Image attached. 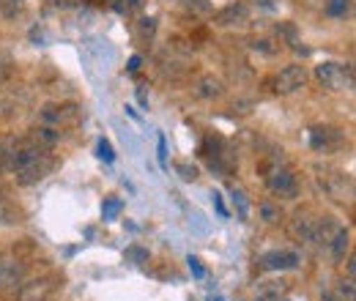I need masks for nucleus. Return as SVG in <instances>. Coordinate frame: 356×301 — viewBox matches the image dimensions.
I'll return each instance as SVG.
<instances>
[{
    "label": "nucleus",
    "instance_id": "5701e85b",
    "mask_svg": "<svg viewBox=\"0 0 356 301\" xmlns=\"http://www.w3.org/2000/svg\"><path fill=\"white\" fill-rule=\"evenodd\" d=\"M189 14H209L211 11V0H184Z\"/></svg>",
    "mask_w": 356,
    "mask_h": 301
},
{
    "label": "nucleus",
    "instance_id": "f8f14e48",
    "mask_svg": "<svg viewBox=\"0 0 356 301\" xmlns=\"http://www.w3.org/2000/svg\"><path fill=\"white\" fill-rule=\"evenodd\" d=\"M25 279V263L0 255V291H8Z\"/></svg>",
    "mask_w": 356,
    "mask_h": 301
},
{
    "label": "nucleus",
    "instance_id": "f704fd0d",
    "mask_svg": "<svg viewBox=\"0 0 356 301\" xmlns=\"http://www.w3.org/2000/svg\"><path fill=\"white\" fill-rule=\"evenodd\" d=\"M6 203H8V189H6L3 184H0V209H3Z\"/></svg>",
    "mask_w": 356,
    "mask_h": 301
},
{
    "label": "nucleus",
    "instance_id": "6ab92c4d",
    "mask_svg": "<svg viewBox=\"0 0 356 301\" xmlns=\"http://www.w3.org/2000/svg\"><path fill=\"white\" fill-rule=\"evenodd\" d=\"M351 11V0H329L326 3V14L329 17H346Z\"/></svg>",
    "mask_w": 356,
    "mask_h": 301
},
{
    "label": "nucleus",
    "instance_id": "ddd939ff",
    "mask_svg": "<svg viewBox=\"0 0 356 301\" xmlns=\"http://www.w3.org/2000/svg\"><path fill=\"white\" fill-rule=\"evenodd\" d=\"M192 93H195V99L211 101V99H220V96L225 93V83L220 80V77H214V74H203V77L195 80Z\"/></svg>",
    "mask_w": 356,
    "mask_h": 301
},
{
    "label": "nucleus",
    "instance_id": "a878e982",
    "mask_svg": "<svg viewBox=\"0 0 356 301\" xmlns=\"http://www.w3.org/2000/svg\"><path fill=\"white\" fill-rule=\"evenodd\" d=\"M250 47H252V49H258V52H264V55H274V52H277V47L268 42V39H252Z\"/></svg>",
    "mask_w": 356,
    "mask_h": 301
},
{
    "label": "nucleus",
    "instance_id": "6e6552de",
    "mask_svg": "<svg viewBox=\"0 0 356 301\" xmlns=\"http://www.w3.org/2000/svg\"><path fill=\"white\" fill-rule=\"evenodd\" d=\"M346 143V134L337 129V127H312L310 129V145L315 151H337L340 145Z\"/></svg>",
    "mask_w": 356,
    "mask_h": 301
},
{
    "label": "nucleus",
    "instance_id": "cd10ccee",
    "mask_svg": "<svg viewBox=\"0 0 356 301\" xmlns=\"http://www.w3.org/2000/svg\"><path fill=\"white\" fill-rule=\"evenodd\" d=\"M99 159H104V162H113V159H115L110 140H99Z\"/></svg>",
    "mask_w": 356,
    "mask_h": 301
},
{
    "label": "nucleus",
    "instance_id": "b1692460",
    "mask_svg": "<svg viewBox=\"0 0 356 301\" xmlns=\"http://www.w3.org/2000/svg\"><path fill=\"white\" fill-rule=\"evenodd\" d=\"M233 203L238 206V216H241V219L250 216V203H247V195H244L241 189H233Z\"/></svg>",
    "mask_w": 356,
    "mask_h": 301
},
{
    "label": "nucleus",
    "instance_id": "a211bd4d",
    "mask_svg": "<svg viewBox=\"0 0 356 301\" xmlns=\"http://www.w3.org/2000/svg\"><path fill=\"white\" fill-rule=\"evenodd\" d=\"M154 33H156V19H154V17H140V19L134 22V36H137L140 42H151Z\"/></svg>",
    "mask_w": 356,
    "mask_h": 301
},
{
    "label": "nucleus",
    "instance_id": "2eb2a0df",
    "mask_svg": "<svg viewBox=\"0 0 356 301\" xmlns=\"http://www.w3.org/2000/svg\"><path fill=\"white\" fill-rule=\"evenodd\" d=\"M28 140L36 143L39 148H47V151H49V148H55V145L60 143V129L42 124V127H33V129L28 131Z\"/></svg>",
    "mask_w": 356,
    "mask_h": 301
},
{
    "label": "nucleus",
    "instance_id": "bb28decb",
    "mask_svg": "<svg viewBox=\"0 0 356 301\" xmlns=\"http://www.w3.org/2000/svg\"><path fill=\"white\" fill-rule=\"evenodd\" d=\"M277 36H282V39H288V42H296V28H293L291 22H280V25H277Z\"/></svg>",
    "mask_w": 356,
    "mask_h": 301
},
{
    "label": "nucleus",
    "instance_id": "7ed1b4c3",
    "mask_svg": "<svg viewBox=\"0 0 356 301\" xmlns=\"http://www.w3.org/2000/svg\"><path fill=\"white\" fill-rule=\"evenodd\" d=\"M315 77L321 80V86L329 88V90H351L354 88V69L348 63L326 60V63L315 66Z\"/></svg>",
    "mask_w": 356,
    "mask_h": 301
},
{
    "label": "nucleus",
    "instance_id": "aec40b11",
    "mask_svg": "<svg viewBox=\"0 0 356 301\" xmlns=\"http://www.w3.org/2000/svg\"><path fill=\"white\" fill-rule=\"evenodd\" d=\"M176 172L184 178V181H197L200 178V170H197V165H192V162H176Z\"/></svg>",
    "mask_w": 356,
    "mask_h": 301
},
{
    "label": "nucleus",
    "instance_id": "f03ea898",
    "mask_svg": "<svg viewBox=\"0 0 356 301\" xmlns=\"http://www.w3.org/2000/svg\"><path fill=\"white\" fill-rule=\"evenodd\" d=\"M261 175H264L266 186L274 195H280V197H296L299 181H296L293 168L285 162V156L271 154L268 159H264V162H261Z\"/></svg>",
    "mask_w": 356,
    "mask_h": 301
},
{
    "label": "nucleus",
    "instance_id": "dca6fc26",
    "mask_svg": "<svg viewBox=\"0 0 356 301\" xmlns=\"http://www.w3.org/2000/svg\"><path fill=\"white\" fill-rule=\"evenodd\" d=\"M348 247H351V230H348V227H337V233H334L332 241H329L332 255H334V258H346Z\"/></svg>",
    "mask_w": 356,
    "mask_h": 301
},
{
    "label": "nucleus",
    "instance_id": "39448f33",
    "mask_svg": "<svg viewBox=\"0 0 356 301\" xmlns=\"http://www.w3.org/2000/svg\"><path fill=\"white\" fill-rule=\"evenodd\" d=\"M80 115H83V110H80L77 104H44L39 118H42L44 127L60 129V127H72V124H77Z\"/></svg>",
    "mask_w": 356,
    "mask_h": 301
},
{
    "label": "nucleus",
    "instance_id": "423d86ee",
    "mask_svg": "<svg viewBox=\"0 0 356 301\" xmlns=\"http://www.w3.org/2000/svg\"><path fill=\"white\" fill-rule=\"evenodd\" d=\"M58 277L55 274H44V277H36V279H28L22 288H19V301H47L55 291H58Z\"/></svg>",
    "mask_w": 356,
    "mask_h": 301
},
{
    "label": "nucleus",
    "instance_id": "e433bc0d",
    "mask_svg": "<svg viewBox=\"0 0 356 301\" xmlns=\"http://www.w3.org/2000/svg\"><path fill=\"white\" fill-rule=\"evenodd\" d=\"M3 74H6V72H3V69H0V77H3Z\"/></svg>",
    "mask_w": 356,
    "mask_h": 301
},
{
    "label": "nucleus",
    "instance_id": "c9c22d12",
    "mask_svg": "<svg viewBox=\"0 0 356 301\" xmlns=\"http://www.w3.org/2000/svg\"><path fill=\"white\" fill-rule=\"evenodd\" d=\"M323 301H346V299H340V296L332 293V291H323Z\"/></svg>",
    "mask_w": 356,
    "mask_h": 301
},
{
    "label": "nucleus",
    "instance_id": "1a4fd4ad",
    "mask_svg": "<svg viewBox=\"0 0 356 301\" xmlns=\"http://www.w3.org/2000/svg\"><path fill=\"white\" fill-rule=\"evenodd\" d=\"M299 255L291 252V250H271V252H264L258 258V268L264 271H291V268H299Z\"/></svg>",
    "mask_w": 356,
    "mask_h": 301
},
{
    "label": "nucleus",
    "instance_id": "473e14b6",
    "mask_svg": "<svg viewBox=\"0 0 356 301\" xmlns=\"http://www.w3.org/2000/svg\"><path fill=\"white\" fill-rule=\"evenodd\" d=\"M140 63H143V58H140V55H134L132 60H129V66H127V69H129V72H137V69H140Z\"/></svg>",
    "mask_w": 356,
    "mask_h": 301
},
{
    "label": "nucleus",
    "instance_id": "7c9ffc66",
    "mask_svg": "<svg viewBox=\"0 0 356 301\" xmlns=\"http://www.w3.org/2000/svg\"><path fill=\"white\" fill-rule=\"evenodd\" d=\"M159 165L168 168V145H165V137H159Z\"/></svg>",
    "mask_w": 356,
    "mask_h": 301
},
{
    "label": "nucleus",
    "instance_id": "4c0bfd02",
    "mask_svg": "<svg viewBox=\"0 0 356 301\" xmlns=\"http://www.w3.org/2000/svg\"><path fill=\"white\" fill-rule=\"evenodd\" d=\"M214 301H222V299H214Z\"/></svg>",
    "mask_w": 356,
    "mask_h": 301
},
{
    "label": "nucleus",
    "instance_id": "9b49d317",
    "mask_svg": "<svg viewBox=\"0 0 356 301\" xmlns=\"http://www.w3.org/2000/svg\"><path fill=\"white\" fill-rule=\"evenodd\" d=\"M52 168H55V159H52L49 154H44L42 159H36L33 165H28L25 170L14 172V178H17V184H19V186H33V184L44 181L47 175L52 172Z\"/></svg>",
    "mask_w": 356,
    "mask_h": 301
},
{
    "label": "nucleus",
    "instance_id": "c85d7f7f",
    "mask_svg": "<svg viewBox=\"0 0 356 301\" xmlns=\"http://www.w3.org/2000/svg\"><path fill=\"white\" fill-rule=\"evenodd\" d=\"M127 258L137 260V263H148V252L140 250V247H129V250H127Z\"/></svg>",
    "mask_w": 356,
    "mask_h": 301
},
{
    "label": "nucleus",
    "instance_id": "72a5a7b5",
    "mask_svg": "<svg viewBox=\"0 0 356 301\" xmlns=\"http://www.w3.org/2000/svg\"><path fill=\"white\" fill-rule=\"evenodd\" d=\"M214 206H217V211H220V214L227 216V211H225V206H222V197H220L217 192H214Z\"/></svg>",
    "mask_w": 356,
    "mask_h": 301
},
{
    "label": "nucleus",
    "instance_id": "412c9836",
    "mask_svg": "<svg viewBox=\"0 0 356 301\" xmlns=\"http://www.w3.org/2000/svg\"><path fill=\"white\" fill-rule=\"evenodd\" d=\"M121 209H124V200H121V197H110V200H104L102 214H104V219H118Z\"/></svg>",
    "mask_w": 356,
    "mask_h": 301
},
{
    "label": "nucleus",
    "instance_id": "0eeeda50",
    "mask_svg": "<svg viewBox=\"0 0 356 301\" xmlns=\"http://www.w3.org/2000/svg\"><path fill=\"white\" fill-rule=\"evenodd\" d=\"M307 77H310V74H307V66L291 63V66L280 69V74L274 77V90H277V93H293V90L305 88Z\"/></svg>",
    "mask_w": 356,
    "mask_h": 301
},
{
    "label": "nucleus",
    "instance_id": "20e7f679",
    "mask_svg": "<svg viewBox=\"0 0 356 301\" xmlns=\"http://www.w3.org/2000/svg\"><path fill=\"white\" fill-rule=\"evenodd\" d=\"M318 186L332 197V200H354V181L351 175L343 170H321L318 175Z\"/></svg>",
    "mask_w": 356,
    "mask_h": 301
},
{
    "label": "nucleus",
    "instance_id": "2f4dec72",
    "mask_svg": "<svg viewBox=\"0 0 356 301\" xmlns=\"http://www.w3.org/2000/svg\"><path fill=\"white\" fill-rule=\"evenodd\" d=\"M250 107H252V101H238V104H233L236 113H250Z\"/></svg>",
    "mask_w": 356,
    "mask_h": 301
},
{
    "label": "nucleus",
    "instance_id": "393cba45",
    "mask_svg": "<svg viewBox=\"0 0 356 301\" xmlns=\"http://www.w3.org/2000/svg\"><path fill=\"white\" fill-rule=\"evenodd\" d=\"M261 216H264V222L274 225V222H280V209L271 203H261Z\"/></svg>",
    "mask_w": 356,
    "mask_h": 301
},
{
    "label": "nucleus",
    "instance_id": "9d476101",
    "mask_svg": "<svg viewBox=\"0 0 356 301\" xmlns=\"http://www.w3.org/2000/svg\"><path fill=\"white\" fill-rule=\"evenodd\" d=\"M250 22V6L247 3H227L225 8H220L214 14V25L217 28H241Z\"/></svg>",
    "mask_w": 356,
    "mask_h": 301
},
{
    "label": "nucleus",
    "instance_id": "4be33fe9",
    "mask_svg": "<svg viewBox=\"0 0 356 301\" xmlns=\"http://www.w3.org/2000/svg\"><path fill=\"white\" fill-rule=\"evenodd\" d=\"M340 299H346V301H354V296H356V288H354V279L348 277V279H340L337 282V291H334Z\"/></svg>",
    "mask_w": 356,
    "mask_h": 301
},
{
    "label": "nucleus",
    "instance_id": "f257e3e1",
    "mask_svg": "<svg viewBox=\"0 0 356 301\" xmlns=\"http://www.w3.org/2000/svg\"><path fill=\"white\" fill-rule=\"evenodd\" d=\"M337 222L332 219V216H318L312 214V211H296V214L291 216V222H288V230H291V236L299 241V244H305V247H310V250H318V247H329V241H332V236L337 233Z\"/></svg>",
    "mask_w": 356,
    "mask_h": 301
},
{
    "label": "nucleus",
    "instance_id": "4468645a",
    "mask_svg": "<svg viewBox=\"0 0 356 301\" xmlns=\"http://www.w3.org/2000/svg\"><path fill=\"white\" fill-rule=\"evenodd\" d=\"M288 282L285 279H261L255 285V299L258 301H280L288 293Z\"/></svg>",
    "mask_w": 356,
    "mask_h": 301
},
{
    "label": "nucleus",
    "instance_id": "c756f323",
    "mask_svg": "<svg viewBox=\"0 0 356 301\" xmlns=\"http://www.w3.org/2000/svg\"><path fill=\"white\" fill-rule=\"evenodd\" d=\"M186 263H189V268H192V274H195L197 279H203V277H206V271H203V266H200V260L197 258H192V255H189Z\"/></svg>",
    "mask_w": 356,
    "mask_h": 301
},
{
    "label": "nucleus",
    "instance_id": "58836bf2",
    "mask_svg": "<svg viewBox=\"0 0 356 301\" xmlns=\"http://www.w3.org/2000/svg\"><path fill=\"white\" fill-rule=\"evenodd\" d=\"M0 3H3V0H0Z\"/></svg>",
    "mask_w": 356,
    "mask_h": 301
},
{
    "label": "nucleus",
    "instance_id": "f3484780",
    "mask_svg": "<svg viewBox=\"0 0 356 301\" xmlns=\"http://www.w3.org/2000/svg\"><path fill=\"white\" fill-rule=\"evenodd\" d=\"M143 6H145V0H110V8H113L115 14H121V17H134V14H140Z\"/></svg>",
    "mask_w": 356,
    "mask_h": 301
}]
</instances>
